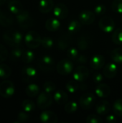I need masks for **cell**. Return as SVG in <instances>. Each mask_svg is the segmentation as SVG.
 <instances>
[{"instance_id":"1","label":"cell","mask_w":122,"mask_h":123,"mask_svg":"<svg viewBox=\"0 0 122 123\" xmlns=\"http://www.w3.org/2000/svg\"><path fill=\"white\" fill-rule=\"evenodd\" d=\"M3 40L11 47H18L22 43V35L17 30H7L3 34Z\"/></svg>"},{"instance_id":"2","label":"cell","mask_w":122,"mask_h":123,"mask_svg":"<svg viewBox=\"0 0 122 123\" xmlns=\"http://www.w3.org/2000/svg\"><path fill=\"white\" fill-rule=\"evenodd\" d=\"M42 38L40 35L35 31L28 32L24 37V43L26 45L32 49L38 48L41 45Z\"/></svg>"},{"instance_id":"3","label":"cell","mask_w":122,"mask_h":123,"mask_svg":"<svg viewBox=\"0 0 122 123\" xmlns=\"http://www.w3.org/2000/svg\"><path fill=\"white\" fill-rule=\"evenodd\" d=\"M17 21L19 27L22 29L29 28L33 25V19L27 11L23 10L21 13L17 15Z\"/></svg>"},{"instance_id":"4","label":"cell","mask_w":122,"mask_h":123,"mask_svg":"<svg viewBox=\"0 0 122 123\" xmlns=\"http://www.w3.org/2000/svg\"><path fill=\"white\" fill-rule=\"evenodd\" d=\"M73 63L71 60L63 59L58 62L56 66V70L60 75H68L70 74L73 70Z\"/></svg>"},{"instance_id":"5","label":"cell","mask_w":122,"mask_h":123,"mask_svg":"<svg viewBox=\"0 0 122 123\" xmlns=\"http://www.w3.org/2000/svg\"><path fill=\"white\" fill-rule=\"evenodd\" d=\"M38 67L45 72H50L54 68L55 63L53 58L50 55H43L37 62Z\"/></svg>"},{"instance_id":"6","label":"cell","mask_w":122,"mask_h":123,"mask_svg":"<svg viewBox=\"0 0 122 123\" xmlns=\"http://www.w3.org/2000/svg\"><path fill=\"white\" fill-rule=\"evenodd\" d=\"M15 87L14 84L8 80L4 81L0 84V95L4 98H9L14 95Z\"/></svg>"},{"instance_id":"7","label":"cell","mask_w":122,"mask_h":123,"mask_svg":"<svg viewBox=\"0 0 122 123\" xmlns=\"http://www.w3.org/2000/svg\"><path fill=\"white\" fill-rule=\"evenodd\" d=\"M52 103V97L50 93L45 91L39 94L37 99V105L41 110H45L51 106Z\"/></svg>"},{"instance_id":"8","label":"cell","mask_w":122,"mask_h":123,"mask_svg":"<svg viewBox=\"0 0 122 123\" xmlns=\"http://www.w3.org/2000/svg\"><path fill=\"white\" fill-rule=\"evenodd\" d=\"M99 26L102 31L109 33L114 30L115 23L114 19L111 17L104 16L100 19L99 22Z\"/></svg>"},{"instance_id":"9","label":"cell","mask_w":122,"mask_h":123,"mask_svg":"<svg viewBox=\"0 0 122 123\" xmlns=\"http://www.w3.org/2000/svg\"><path fill=\"white\" fill-rule=\"evenodd\" d=\"M37 73L35 68L32 66H25L22 68L21 72L22 79L27 83H30L37 77Z\"/></svg>"},{"instance_id":"10","label":"cell","mask_w":122,"mask_h":123,"mask_svg":"<svg viewBox=\"0 0 122 123\" xmlns=\"http://www.w3.org/2000/svg\"><path fill=\"white\" fill-rule=\"evenodd\" d=\"M96 102V97L93 94L87 93L85 94H83L79 99V105L81 107V108L84 110H88L91 109Z\"/></svg>"},{"instance_id":"11","label":"cell","mask_w":122,"mask_h":123,"mask_svg":"<svg viewBox=\"0 0 122 123\" xmlns=\"http://www.w3.org/2000/svg\"><path fill=\"white\" fill-rule=\"evenodd\" d=\"M89 76V71L84 66H78L73 72V79L78 82H83Z\"/></svg>"},{"instance_id":"12","label":"cell","mask_w":122,"mask_h":123,"mask_svg":"<svg viewBox=\"0 0 122 123\" xmlns=\"http://www.w3.org/2000/svg\"><path fill=\"white\" fill-rule=\"evenodd\" d=\"M53 14L55 17L60 19H65L68 14V9L65 4L59 3L53 8Z\"/></svg>"},{"instance_id":"13","label":"cell","mask_w":122,"mask_h":123,"mask_svg":"<svg viewBox=\"0 0 122 123\" xmlns=\"http://www.w3.org/2000/svg\"><path fill=\"white\" fill-rule=\"evenodd\" d=\"M78 19L82 25H89L92 24L95 20V13L88 10L83 11L80 13Z\"/></svg>"},{"instance_id":"14","label":"cell","mask_w":122,"mask_h":123,"mask_svg":"<svg viewBox=\"0 0 122 123\" xmlns=\"http://www.w3.org/2000/svg\"><path fill=\"white\" fill-rule=\"evenodd\" d=\"M40 121L43 123H55L58 122V117L55 113L52 111H44L40 114Z\"/></svg>"},{"instance_id":"15","label":"cell","mask_w":122,"mask_h":123,"mask_svg":"<svg viewBox=\"0 0 122 123\" xmlns=\"http://www.w3.org/2000/svg\"><path fill=\"white\" fill-rule=\"evenodd\" d=\"M105 64V58L103 55L100 54H96L91 58L90 61V65L94 70L101 69Z\"/></svg>"},{"instance_id":"16","label":"cell","mask_w":122,"mask_h":123,"mask_svg":"<svg viewBox=\"0 0 122 123\" xmlns=\"http://www.w3.org/2000/svg\"><path fill=\"white\" fill-rule=\"evenodd\" d=\"M72 41V37L68 34H64L59 37L57 42V46L59 50H65L69 48V45Z\"/></svg>"},{"instance_id":"17","label":"cell","mask_w":122,"mask_h":123,"mask_svg":"<svg viewBox=\"0 0 122 123\" xmlns=\"http://www.w3.org/2000/svg\"><path fill=\"white\" fill-rule=\"evenodd\" d=\"M96 94L100 98H106L111 94L110 87L106 84H99L95 89Z\"/></svg>"},{"instance_id":"18","label":"cell","mask_w":122,"mask_h":123,"mask_svg":"<svg viewBox=\"0 0 122 123\" xmlns=\"http://www.w3.org/2000/svg\"><path fill=\"white\" fill-rule=\"evenodd\" d=\"M14 22V17L9 12H2L0 13V25L4 27L11 26Z\"/></svg>"},{"instance_id":"19","label":"cell","mask_w":122,"mask_h":123,"mask_svg":"<svg viewBox=\"0 0 122 123\" xmlns=\"http://www.w3.org/2000/svg\"><path fill=\"white\" fill-rule=\"evenodd\" d=\"M9 11L15 15L21 13L23 11V6L19 1L17 0H12L8 4Z\"/></svg>"},{"instance_id":"20","label":"cell","mask_w":122,"mask_h":123,"mask_svg":"<svg viewBox=\"0 0 122 123\" xmlns=\"http://www.w3.org/2000/svg\"><path fill=\"white\" fill-rule=\"evenodd\" d=\"M54 8L52 0H40L38 4V9L42 13H48Z\"/></svg>"},{"instance_id":"21","label":"cell","mask_w":122,"mask_h":123,"mask_svg":"<svg viewBox=\"0 0 122 123\" xmlns=\"http://www.w3.org/2000/svg\"><path fill=\"white\" fill-rule=\"evenodd\" d=\"M111 109L110 104L106 100L100 101L96 106V111L99 115H104L109 112Z\"/></svg>"},{"instance_id":"22","label":"cell","mask_w":122,"mask_h":123,"mask_svg":"<svg viewBox=\"0 0 122 123\" xmlns=\"http://www.w3.org/2000/svg\"><path fill=\"white\" fill-rule=\"evenodd\" d=\"M117 74V66L115 63H108L104 66V74L108 79H113Z\"/></svg>"},{"instance_id":"23","label":"cell","mask_w":122,"mask_h":123,"mask_svg":"<svg viewBox=\"0 0 122 123\" xmlns=\"http://www.w3.org/2000/svg\"><path fill=\"white\" fill-rule=\"evenodd\" d=\"M68 96L67 93L63 90L57 91L53 95V100L58 105H64L68 102Z\"/></svg>"},{"instance_id":"24","label":"cell","mask_w":122,"mask_h":123,"mask_svg":"<svg viewBox=\"0 0 122 123\" xmlns=\"http://www.w3.org/2000/svg\"><path fill=\"white\" fill-rule=\"evenodd\" d=\"M60 26V22L58 18H50L45 22V27L50 32L57 31Z\"/></svg>"},{"instance_id":"25","label":"cell","mask_w":122,"mask_h":123,"mask_svg":"<svg viewBox=\"0 0 122 123\" xmlns=\"http://www.w3.org/2000/svg\"><path fill=\"white\" fill-rule=\"evenodd\" d=\"M91 43V40L88 36L86 35H83L80 36L77 40V45L78 48L81 50H86L89 48Z\"/></svg>"},{"instance_id":"26","label":"cell","mask_w":122,"mask_h":123,"mask_svg":"<svg viewBox=\"0 0 122 123\" xmlns=\"http://www.w3.org/2000/svg\"><path fill=\"white\" fill-rule=\"evenodd\" d=\"M40 92L39 86L35 84H29L25 89V93L29 97H36Z\"/></svg>"},{"instance_id":"27","label":"cell","mask_w":122,"mask_h":123,"mask_svg":"<svg viewBox=\"0 0 122 123\" xmlns=\"http://www.w3.org/2000/svg\"><path fill=\"white\" fill-rule=\"evenodd\" d=\"M81 22L78 20H72L68 25V30L70 33H76L81 28Z\"/></svg>"},{"instance_id":"28","label":"cell","mask_w":122,"mask_h":123,"mask_svg":"<svg viewBox=\"0 0 122 123\" xmlns=\"http://www.w3.org/2000/svg\"><path fill=\"white\" fill-rule=\"evenodd\" d=\"M24 50L22 48H19V46L18 47H15L12 51H11V53H10V58L12 61H19V59H21L22 58V55L24 53Z\"/></svg>"},{"instance_id":"29","label":"cell","mask_w":122,"mask_h":123,"mask_svg":"<svg viewBox=\"0 0 122 123\" xmlns=\"http://www.w3.org/2000/svg\"><path fill=\"white\" fill-rule=\"evenodd\" d=\"M111 57L116 63H122V48H118L114 49L111 53Z\"/></svg>"},{"instance_id":"30","label":"cell","mask_w":122,"mask_h":123,"mask_svg":"<svg viewBox=\"0 0 122 123\" xmlns=\"http://www.w3.org/2000/svg\"><path fill=\"white\" fill-rule=\"evenodd\" d=\"M34 58H35L34 53L32 50H27L24 51V53L22 55L21 60L24 63H29L33 61Z\"/></svg>"},{"instance_id":"31","label":"cell","mask_w":122,"mask_h":123,"mask_svg":"<svg viewBox=\"0 0 122 123\" xmlns=\"http://www.w3.org/2000/svg\"><path fill=\"white\" fill-rule=\"evenodd\" d=\"M22 107L26 112H31L35 108V104L30 99H25L22 103Z\"/></svg>"},{"instance_id":"32","label":"cell","mask_w":122,"mask_h":123,"mask_svg":"<svg viewBox=\"0 0 122 123\" xmlns=\"http://www.w3.org/2000/svg\"><path fill=\"white\" fill-rule=\"evenodd\" d=\"M112 41L116 45L122 44V29L118 28L114 30L112 34Z\"/></svg>"},{"instance_id":"33","label":"cell","mask_w":122,"mask_h":123,"mask_svg":"<svg viewBox=\"0 0 122 123\" xmlns=\"http://www.w3.org/2000/svg\"><path fill=\"white\" fill-rule=\"evenodd\" d=\"M11 75V68L6 64H0V79H7Z\"/></svg>"},{"instance_id":"34","label":"cell","mask_w":122,"mask_h":123,"mask_svg":"<svg viewBox=\"0 0 122 123\" xmlns=\"http://www.w3.org/2000/svg\"><path fill=\"white\" fill-rule=\"evenodd\" d=\"M65 88L67 89V91L71 94L75 93L78 89H79V84L78 82L76 81V80H72V81H69L66 85H65Z\"/></svg>"},{"instance_id":"35","label":"cell","mask_w":122,"mask_h":123,"mask_svg":"<svg viewBox=\"0 0 122 123\" xmlns=\"http://www.w3.org/2000/svg\"><path fill=\"white\" fill-rule=\"evenodd\" d=\"M77 110H78V104L73 101L68 102L65 106V111L69 114L76 112Z\"/></svg>"},{"instance_id":"36","label":"cell","mask_w":122,"mask_h":123,"mask_svg":"<svg viewBox=\"0 0 122 123\" xmlns=\"http://www.w3.org/2000/svg\"><path fill=\"white\" fill-rule=\"evenodd\" d=\"M114 112L116 114V115L119 117L122 116V99H119L116 100V102L114 103L113 105Z\"/></svg>"},{"instance_id":"37","label":"cell","mask_w":122,"mask_h":123,"mask_svg":"<svg viewBox=\"0 0 122 123\" xmlns=\"http://www.w3.org/2000/svg\"><path fill=\"white\" fill-rule=\"evenodd\" d=\"M41 45L45 49H50V48H52L53 47L54 41L50 37H44L42 38Z\"/></svg>"},{"instance_id":"38","label":"cell","mask_w":122,"mask_h":123,"mask_svg":"<svg viewBox=\"0 0 122 123\" xmlns=\"http://www.w3.org/2000/svg\"><path fill=\"white\" fill-rule=\"evenodd\" d=\"M78 55H79L78 51L76 48L71 47V48H68V49L67 50V56L70 60L76 61Z\"/></svg>"},{"instance_id":"39","label":"cell","mask_w":122,"mask_h":123,"mask_svg":"<svg viewBox=\"0 0 122 123\" xmlns=\"http://www.w3.org/2000/svg\"><path fill=\"white\" fill-rule=\"evenodd\" d=\"M111 8L114 12L122 14V0H114Z\"/></svg>"},{"instance_id":"40","label":"cell","mask_w":122,"mask_h":123,"mask_svg":"<svg viewBox=\"0 0 122 123\" xmlns=\"http://www.w3.org/2000/svg\"><path fill=\"white\" fill-rule=\"evenodd\" d=\"M56 89L55 84L52 81H47L43 85V89L45 92L51 94L52 92H54Z\"/></svg>"},{"instance_id":"41","label":"cell","mask_w":122,"mask_h":123,"mask_svg":"<svg viewBox=\"0 0 122 123\" xmlns=\"http://www.w3.org/2000/svg\"><path fill=\"white\" fill-rule=\"evenodd\" d=\"M86 122L87 123H102L103 120L96 115H90L87 117Z\"/></svg>"},{"instance_id":"42","label":"cell","mask_w":122,"mask_h":123,"mask_svg":"<svg viewBox=\"0 0 122 123\" xmlns=\"http://www.w3.org/2000/svg\"><path fill=\"white\" fill-rule=\"evenodd\" d=\"M8 57V51L6 48L1 44H0V63L5 61Z\"/></svg>"},{"instance_id":"43","label":"cell","mask_w":122,"mask_h":123,"mask_svg":"<svg viewBox=\"0 0 122 123\" xmlns=\"http://www.w3.org/2000/svg\"><path fill=\"white\" fill-rule=\"evenodd\" d=\"M29 120V115L27 114L26 112H21L19 113L17 116V122L16 123H26Z\"/></svg>"},{"instance_id":"44","label":"cell","mask_w":122,"mask_h":123,"mask_svg":"<svg viewBox=\"0 0 122 123\" xmlns=\"http://www.w3.org/2000/svg\"><path fill=\"white\" fill-rule=\"evenodd\" d=\"M106 6L104 4H99L94 8V13L97 15H103L106 12Z\"/></svg>"},{"instance_id":"45","label":"cell","mask_w":122,"mask_h":123,"mask_svg":"<svg viewBox=\"0 0 122 123\" xmlns=\"http://www.w3.org/2000/svg\"><path fill=\"white\" fill-rule=\"evenodd\" d=\"M104 80V77L102 76L101 74H100L99 72H95L93 75V81L96 83V84H101L102 83Z\"/></svg>"},{"instance_id":"46","label":"cell","mask_w":122,"mask_h":123,"mask_svg":"<svg viewBox=\"0 0 122 123\" xmlns=\"http://www.w3.org/2000/svg\"><path fill=\"white\" fill-rule=\"evenodd\" d=\"M88 60V57L84 55H78V58H76V61L78 63V64H84L87 62Z\"/></svg>"},{"instance_id":"47","label":"cell","mask_w":122,"mask_h":123,"mask_svg":"<svg viewBox=\"0 0 122 123\" xmlns=\"http://www.w3.org/2000/svg\"><path fill=\"white\" fill-rule=\"evenodd\" d=\"M106 122H108V123H114L116 122V117H115L114 115H109V116L106 117Z\"/></svg>"},{"instance_id":"48","label":"cell","mask_w":122,"mask_h":123,"mask_svg":"<svg viewBox=\"0 0 122 123\" xmlns=\"http://www.w3.org/2000/svg\"><path fill=\"white\" fill-rule=\"evenodd\" d=\"M87 87H88V86L85 83H83V82H81V84L79 86V88L81 89H82V90H85L86 89H87Z\"/></svg>"},{"instance_id":"49","label":"cell","mask_w":122,"mask_h":123,"mask_svg":"<svg viewBox=\"0 0 122 123\" xmlns=\"http://www.w3.org/2000/svg\"><path fill=\"white\" fill-rule=\"evenodd\" d=\"M6 1V0H0V5H3V4H4Z\"/></svg>"},{"instance_id":"50","label":"cell","mask_w":122,"mask_h":123,"mask_svg":"<svg viewBox=\"0 0 122 123\" xmlns=\"http://www.w3.org/2000/svg\"></svg>"}]
</instances>
